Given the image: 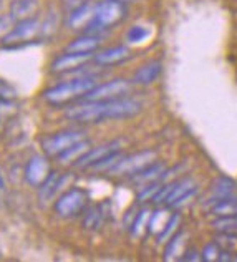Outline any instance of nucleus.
<instances>
[{"mask_svg": "<svg viewBox=\"0 0 237 262\" xmlns=\"http://www.w3.org/2000/svg\"><path fill=\"white\" fill-rule=\"evenodd\" d=\"M57 27H58V13L53 10V12L48 13V17L44 22V25H41L40 32H44L45 35H52V33L57 32Z\"/></svg>", "mask_w": 237, "mask_h": 262, "instance_id": "31", "label": "nucleus"}, {"mask_svg": "<svg viewBox=\"0 0 237 262\" xmlns=\"http://www.w3.org/2000/svg\"><path fill=\"white\" fill-rule=\"evenodd\" d=\"M149 211L148 209H143L138 212V216L135 217V221L131 223V236L133 237H138L139 232H141L144 229V224L149 221Z\"/></svg>", "mask_w": 237, "mask_h": 262, "instance_id": "28", "label": "nucleus"}, {"mask_svg": "<svg viewBox=\"0 0 237 262\" xmlns=\"http://www.w3.org/2000/svg\"><path fill=\"white\" fill-rule=\"evenodd\" d=\"M212 216L216 217H222V216H237V199L234 196L231 198H224L219 199L211 204V209H209Z\"/></svg>", "mask_w": 237, "mask_h": 262, "instance_id": "21", "label": "nucleus"}, {"mask_svg": "<svg viewBox=\"0 0 237 262\" xmlns=\"http://www.w3.org/2000/svg\"><path fill=\"white\" fill-rule=\"evenodd\" d=\"M88 149H90V143L87 140H81L78 143H75L73 146H70L67 151H63V153H61L60 156H57V158L61 163L76 161V160H80V158L85 155Z\"/></svg>", "mask_w": 237, "mask_h": 262, "instance_id": "23", "label": "nucleus"}, {"mask_svg": "<svg viewBox=\"0 0 237 262\" xmlns=\"http://www.w3.org/2000/svg\"><path fill=\"white\" fill-rule=\"evenodd\" d=\"M128 58H131V50L126 45H118V47H110L104 48L103 52L96 53L93 57V61L96 65L101 67H111V65H118L126 61Z\"/></svg>", "mask_w": 237, "mask_h": 262, "instance_id": "13", "label": "nucleus"}, {"mask_svg": "<svg viewBox=\"0 0 237 262\" xmlns=\"http://www.w3.org/2000/svg\"><path fill=\"white\" fill-rule=\"evenodd\" d=\"M179 226H181V216L179 214H171L169 219L166 221V224L161 231H159L156 236H158V243H168V241L179 231Z\"/></svg>", "mask_w": 237, "mask_h": 262, "instance_id": "25", "label": "nucleus"}, {"mask_svg": "<svg viewBox=\"0 0 237 262\" xmlns=\"http://www.w3.org/2000/svg\"><path fill=\"white\" fill-rule=\"evenodd\" d=\"M186 237V232L184 231H178L174 236L166 243V249H164V260H171V259H176L179 257L183 252V246H184V239Z\"/></svg>", "mask_w": 237, "mask_h": 262, "instance_id": "22", "label": "nucleus"}, {"mask_svg": "<svg viewBox=\"0 0 237 262\" xmlns=\"http://www.w3.org/2000/svg\"><path fill=\"white\" fill-rule=\"evenodd\" d=\"M149 37V30L143 25H135L126 32V42L130 43H141Z\"/></svg>", "mask_w": 237, "mask_h": 262, "instance_id": "27", "label": "nucleus"}, {"mask_svg": "<svg viewBox=\"0 0 237 262\" xmlns=\"http://www.w3.org/2000/svg\"><path fill=\"white\" fill-rule=\"evenodd\" d=\"M38 9V0H13L10 4V13L18 20H25L33 17Z\"/></svg>", "mask_w": 237, "mask_h": 262, "instance_id": "20", "label": "nucleus"}, {"mask_svg": "<svg viewBox=\"0 0 237 262\" xmlns=\"http://www.w3.org/2000/svg\"><path fill=\"white\" fill-rule=\"evenodd\" d=\"M121 140H113L110 143H104L101 146H96V148H90L85 155H83L80 160L75 161V166L80 168V169H85V168H93L96 163H100L101 160H104L106 156L116 153L120 151L121 148Z\"/></svg>", "mask_w": 237, "mask_h": 262, "instance_id": "9", "label": "nucleus"}, {"mask_svg": "<svg viewBox=\"0 0 237 262\" xmlns=\"http://www.w3.org/2000/svg\"><path fill=\"white\" fill-rule=\"evenodd\" d=\"M212 227L222 234H237V216H222L212 221Z\"/></svg>", "mask_w": 237, "mask_h": 262, "instance_id": "26", "label": "nucleus"}, {"mask_svg": "<svg viewBox=\"0 0 237 262\" xmlns=\"http://www.w3.org/2000/svg\"><path fill=\"white\" fill-rule=\"evenodd\" d=\"M198 191L196 183L192 181L191 178H183L179 181L173 183L169 194L166 196L164 204L169 206V208H178V206H183L187 203V199H191Z\"/></svg>", "mask_w": 237, "mask_h": 262, "instance_id": "10", "label": "nucleus"}, {"mask_svg": "<svg viewBox=\"0 0 237 262\" xmlns=\"http://www.w3.org/2000/svg\"><path fill=\"white\" fill-rule=\"evenodd\" d=\"M67 178H61L60 173H57V171H50V174H48L45 178V181L41 183L38 186V198H40V201L41 203H47V201H50V199L55 198V194L60 191V186L67 183Z\"/></svg>", "mask_w": 237, "mask_h": 262, "instance_id": "16", "label": "nucleus"}, {"mask_svg": "<svg viewBox=\"0 0 237 262\" xmlns=\"http://www.w3.org/2000/svg\"><path fill=\"white\" fill-rule=\"evenodd\" d=\"M143 105L135 98H115V100H85L80 105L70 106L65 112V118L75 123H103L110 120H128L141 113Z\"/></svg>", "mask_w": 237, "mask_h": 262, "instance_id": "1", "label": "nucleus"}, {"mask_svg": "<svg viewBox=\"0 0 237 262\" xmlns=\"http://www.w3.org/2000/svg\"><path fill=\"white\" fill-rule=\"evenodd\" d=\"M93 12H95V5L83 2L80 7H76L75 10H72L68 13L67 18V25L70 29H85V27L90 24V20L93 18Z\"/></svg>", "mask_w": 237, "mask_h": 262, "instance_id": "15", "label": "nucleus"}, {"mask_svg": "<svg viewBox=\"0 0 237 262\" xmlns=\"http://www.w3.org/2000/svg\"><path fill=\"white\" fill-rule=\"evenodd\" d=\"M15 90H13L7 81L0 80V100L2 101H10L12 98H15Z\"/></svg>", "mask_w": 237, "mask_h": 262, "instance_id": "32", "label": "nucleus"}, {"mask_svg": "<svg viewBox=\"0 0 237 262\" xmlns=\"http://www.w3.org/2000/svg\"><path fill=\"white\" fill-rule=\"evenodd\" d=\"M98 81L92 75H80L78 78H73L65 83L52 86L44 92V98L52 105H63L76 98H83L90 90H93Z\"/></svg>", "mask_w": 237, "mask_h": 262, "instance_id": "3", "label": "nucleus"}, {"mask_svg": "<svg viewBox=\"0 0 237 262\" xmlns=\"http://www.w3.org/2000/svg\"><path fill=\"white\" fill-rule=\"evenodd\" d=\"M131 92V81L118 78L111 80L108 83L96 85L93 90L83 96V100L88 101H98V100H115V98H123Z\"/></svg>", "mask_w": 237, "mask_h": 262, "instance_id": "7", "label": "nucleus"}, {"mask_svg": "<svg viewBox=\"0 0 237 262\" xmlns=\"http://www.w3.org/2000/svg\"><path fill=\"white\" fill-rule=\"evenodd\" d=\"M0 188H4V181H2V176H0Z\"/></svg>", "mask_w": 237, "mask_h": 262, "instance_id": "36", "label": "nucleus"}, {"mask_svg": "<svg viewBox=\"0 0 237 262\" xmlns=\"http://www.w3.org/2000/svg\"><path fill=\"white\" fill-rule=\"evenodd\" d=\"M15 24H17V18L13 17L12 13H7V15L0 17V40H4L9 35Z\"/></svg>", "mask_w": 237, "mask_h": 262, "instance_id": "30", "label": "nucleus"}, {"mask_svg": "<svg viewBox=\"0 0 237 262\" xmlns=\"http://www.w3.org/2000/svg\"><path fill=\"white\" fill-rule=\"evenodd\" d=\"M219 254H221V247L218 243H211V244H206L203 252H201V259L204 262H216L219 260Z\"/></svg>", "mask_w": 237, "mask_h": 262, "instance_id": "29", "label": "nucleus"}, {"mask_svg": "<svg viewBox=\"0 0 237 262\" xmlns=\"http://www.w3.org/2000/svg\"><path fill=\"white\" fill-rule=\"evenodd\" d=\"M48 174H50V163H48L47 156L35 155L27 161L24 178L30 186H40Z\"/></svg>", "mask_w": 237, "mask_h": 262, "instance_id": "11", "label": "nucleus"}, {"mask_svg": "<svg viewBox=\"0 0 237 262\" xmlns=\"http://www.w3.org/2000/svg\"><path fill=\"white\" fill-rule=\"evenodd\" d=\"M95 57L93 53H76V52H65L53 60L52 72L53 73H65L80 68L81 65H87L90 60Z\"/></svg>", "mask_w": 237, "mask_h": 262, "instance_id": "12", "label": "nucleus"}, {"mask_svg": "<svg viewBox=\"0 0 237 262\" xmlns=\"http://www.w3.org/2000/svg\"><path fill=\"white\" fill-rule=\"evenodd\" d=\"M65 5L68 7V12H72V10H75L76 7H80L81 4H83V0H65Z\"/></svg>", "mask_w": 237, "mask_h": 262, "instance_id": "34", "label": "nucleus"}, {"mask_svg": "<svg viewBox=\"0 0 237 262\" xmlns=\"http://www.w3.org/2000/svg\"><path fill=\"white\" fill-rule=\"evenodd\" d=\"M81 140H85V133L83 131H60V133H55L52 136H48L41 143V148H44L47 156H60L63 151H67L70 146H73L75 143H78Z\"/></svg>", "mask_w": 237, "mask_h": 262, "instance_id": "6", "label": "nucleus"}, {"mask_svg": "<svg viewBox=\"0 0 237 262\" xmlns=\"http://www.w3.org/2000/svg\"><path fill=\"white\" fill-rule=\"evenodd\" d=\"M40 30H41V24L38 22V18L30 17V18H25V20H18V22L13 25L10 33L2 40V42L5 45L30 42V40H33L38 35Z\"/></svg>", "mask_w": 237, "mask_h": 262, "instance_id": "8", "label": "nucleus"}, {"mask_svg": "<svg viewBox=\"0 0 237 262\" xmlns=\"http://www.w3.org/2000/svg\"><path fill=\"white\" fill-rule=\"evenodd\" d=\"M164 164L163 163H151L149 166H146L144 169L138 171L136 174L131 176V181L138 186H146V184H151L155 181H161L163 183V174H164Z\"/></svg>", "mask_w": 237, "mask_h": 262, "instance_id": "17", "label": "nucleus"}, {"mask_svg": "<svg viewBox=\"0 0 237 262\" xmlns=\"http://www.w3.org/2000/svg\"><path fill=\"white\" fill-rule=\"evenodd\" d=\"M88 203V192L81 188H73L63 192L55 203V211L60 217H73L85 209Z\"/></svg>", "mask_w": 237, "mask_h": 262, "instance_id": "5", "label": "nucleus"}, {"mask_svg": "<svg viewBox=\"0 0 237 262\" xmlns=\"http://www.w3.org/2000/svg\"><path fill=\"white\" fill-rule=\"evenodd\" d=\"M104 221V212H103V204L95 206L88 211V214L83 219V227L88 231H98Z\"/></svg>", "mask_w": 237, "mask_h": 262, "instance_id": "24", "label": "nucleus"}, {"mask_svg": "<svg viewBox=\"0 0 237 262\" xmlns=\"http://www.w3.org/2000/svg\"><path fill=\"white\" fill-rule=\"evenodd\" d=\"M163 72V63L159 60H151L148 63H144L138 68V72L135 73L133 83L136 85H151L159 78V75Z\"/></svg>", "mask_w": 237, "mask_h": 262, "instance_id": "14", "label": "nucleus"}, {"mask_svg": "<svg viewBox=\"0 0 237 262\" xmlns=\"http://www.w3.org/2000/svg\"><path fill=\"white\" fill-rule=\"evenodd\" d=\"M101 40L103 37H98V35H88V33H85V35H81L78 38L72 40L65 52H76V53H95L96 50H98V47L101 45Z\"/></svg>", "mask_w": 237, "mask_h": 262, "instance_id": "18", "label": "nucleus"}, {"mask_svg": "<svg viewBox=\"0 0 237 262\" xmlns=\"http://www.w3.org/2000/svg\"><path fill=\"white\" fill-rule=\"evenodd\" d=\"M126 17V7L120 0H101L95 5L93 18L85 27V33L88 35L103 37L104 32H110L115 25L121 24Z\"/></svg>", "mask_w": 237, "mask_h": 262, "instance_id": "2", "label": "nucleus"}, {"mask_svg": "<svg viewBox=\"0 0 237 262\" xmlns=\"http://www.w3.org/2000/svg\"><path fill=\"white\" fill-rule=\"evenodd\" d=\"M234 192H235V184L232 179L221 176L212 183V188L209 191V203L212 204L216 201H219V199L231 198L234 196Z\"/></svg>", "mask_w": 237, "mask_h": 262, "instance_id": "19", "label": "nucleus"}, {"mask_svg": "<svg viewBox=\"0 0 237 262\" xmlns=\"http://www.w3.org/2000/svg\"><path fill=\"white\" fill-rule=\"evenodd\" d=\"M156 160L158 155L153 149L139 151V153H135L131 156H121V160L108 171L115 176H133L138 171H141L146 166H149L151 163H155Z\"/></svg>", "mask_w": 237, "mask_h": 262, "instance_id": "4", "label": "nucleus"}, {"mask_svg": "<svg viewBox=\"0 0 237 262\" xmlns=\"http://www.w3.org/2000/svg\"><path fill=\"white\" fill-rule=\"evenodd\" d=\"M183 260H199L201 259V254L196 249H187L184 251V256H181Z\"/></svg>", "mask_w": 237, "mask_h": 262, "instance_id": "33", "label": "nucleus"}, {"mask_svg": "<svg viewBox=\"0 0 237 262\" xmlns=\"http://www.w3.org/2000/svg\"><path fill=\"white\" fill-rule=\"evenodd\" d=\"M120 2H123V4H128V2H136V0H120Z\"/></svg>", "mask_w": 237, "mask_h": 262, "instance_id": "35", "label": "nucleus"}]
</instances>
